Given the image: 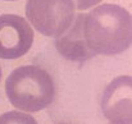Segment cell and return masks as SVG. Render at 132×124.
<instances>
[{"mask_svg": "<svg viewBox=\"0 0 132 124\" xmlns=\"http://www.w3.org/2000/svg\"><path fill=\"white\" fill-rule=\"evenodd\" d=\"M5 1H15V0H5Z\"/></svg>", "mask_w": 132, "mask_h": 124, "instance_id": "cell-10", "label": "cell"}, {"mask_svg": "<svg viewBox=\"0 0 132 124\" xmlns=\"http://www.w3.org/2000/svg\"><path fill=\"white\" fill-rule=\"evenodd\" d=\"M84 13H78L77 15H75L71 27L59 37H55V49L67 60L82 63L95 56V54L88 49L84 37Z\"/></svg>", "mask_w": 132, "mask_h": 124, "instance_id": "cell-6", "label": "cell"}, {"mask_svg": "<svg viewBox=\"0 0 132 124\" xmlns=\"http://www.w3.org/2000/svg\"><path fill=\"white\" fill-rule=\"evenodd\" d=\"M24 12L37 32L47 37H59L71 27L76 5L73 0H27Z\"/></svg>", "mask_w": 132, "mask_h": 124, "instance_id": "cell-3", "label": "cell"}, {"mask_svg": "<svg viewBox=\"0 0 132 124\" xmlns=\"http://www.w3.org/2000/svg\"><path fill=\"white\" fill-rule=\"evenodd\" d=\"M131 14L117 4H101L84 18V37L95 55H117L132 41Z\"/></svg>", "mask_w": 132, "mask_h": 124, "instance_id": "cell-1", "label": "cell"}, {"mask_svg": "<svg viewBox=\"0 0 132 124\" xmlns=\"http://www.w3.org/2000/svg\"><path fill=\"white\" fill-rule=\"evenodd\" d=\"M0 79H1V67H0Z\"/></svg>", "mask_w": 132, "mask_h": 124, "instance_id": "cell-9", "label": "cell"}, {"mask_svg": "<svg viewBox=\"0 0 132 124\" xmlns=\"http://www.w3.org/2000/svg\"><path fill=\"white\" fill-rule=\"evenodd\" d=\"M101 0H73V3L76 4V6L78 8V10H86L88 8L99 4Z\"/></svg>", "mask_w": 132, "mask_h": 124, "instance_id": "cell-8", "label": "cell"}, {"mask_svg": "<svg viewBox=\"0 0 132 124\" xmlns=\"http://www.w3.org/2000/svg\"><path fill=\"white\" fill-rule=\"evenodd\" d=\"M131 84L130 76H121L106 86L101 99V110L110 123L128 124L132 122Z\"/></svg>", "mask_w": 132, "mask_h": 124, "instance_id": "cell-5", "label": "cell"}, {"mask_svg": "<svg viewBox=\"0 0 132 124\" xmlns=\"http://www.w3.org/2000/svg\"><path fill=\"white\" fill-rule=\"evenodd\" d=\"M35 123L36 120L27 114L17 113V111H9L0 117V123Z\"/></svg>", "mask_w": 132, "mask_h": 124, "instance_id": "cell-7", "label": "cell"}, {"mask_svg": "<svg viewBox=\"0 0 132 124\" xmlns=\"http://www.w3.org/2000/svg\"><path fill=\"white\" fill-rule=\"evenodd\" d=\"M34 42V30L21 15H0V59H18L27 54Z\"/></svg>", "mask_w": 132, "mask_h": 124, "instance_id": "cell-4", "label": "cell"}, {"mask_svg": "<svg viewBox=\"0 0 132 124\" xmlns=\"http://www.w3.org/2000/svg\"><path fill=\"white\" fill-rule=\"evenodd\" d=\"M5 92L14 108L26 113H36L54 101L55 86L51 76L41 67L24 65L9 74Z\"/></svg>", "mask_w": 132, "mask_h": 124, "instance_id": "cell-2", "label": "cell"}]
</instances>
